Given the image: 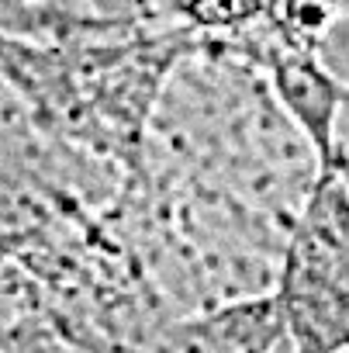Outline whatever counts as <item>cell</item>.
Listing matches in <instances>:
<instances>
[{
    "label": "cell",
    "instance_id": "2",
    "mask_svg": "<svg viewBox=\"0 0 349 353\" xmlns=\"http://www.w3.org/2000/svg\"><path fill=\"white\" fill-rule=\"evenodd\" d=\"M263 73H266L270 90H273L277 104L284 108V114L294 121V128L315 149L321 173L332 170L342 118L349 108V83H342L325 66V59L318 52L297 49V46L280 49L263 66Z\"/></svg>",
    "mask_w": 349,
    "mask_h": 353
},
{
    "label": "cell",
    "instance_id": "3",
    "mask_svg": "<svg viewBox=\"0 0 349 353\" xmlns=\"http://www.w3.org/2000/svg\"><path fill=\"white\" fill-rule=\"evenodd\" d=\"M159 353H290L277 294L187 312L159 329Z\"/></svg>",
    "mask_w": 349,
    "mask_h": 353
},
{
    "label": "cell",
    "instance_id": "5",
    "mask_svg": "<svg viewBox=\"0 0 349 353\" xmlns=\"http://www.w3.org/2000/svg\"><path fill=\"white\" fill-rule=\"evenodd\" d=\"M342 132H339V145H335V159H332V173L342 181V188L349 191V108H346V118H342Z\"/></svg>",
    "mask_w": 349,
    "mask_h": 353
},
{
    "label": "cell",
    "instance_id": "4",
    "mask_svg": "<svg viewBox=\"0 0 349 353\" xmlns=\"http://www.w3.org/2000/svg\"><path fill=\"white\" fill-rule=\"evenodd\" d=\"M273 0H187L184 4V21L198 35H215V39H232L266 18Z\"/></svg>",
    "mask_w": 349,
    "mask_h": 353
},
{
    "label": "cell",
    "instance_id": "1",
    "mask_svg": "<svg viewBox=\"0 0 349 353\" xmlns=\"http://www.w3.org/2000/svg\"><path fill=\"white\" fill-rule=\"evenodd\" d=\"M290 353L349 350V191L325 170L284 243L273 288Z\"/></svg>",
    "mask_w": 349,
    "mask_h": 353
}]
</instances>
